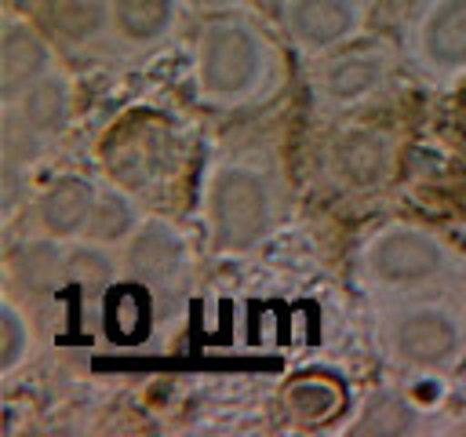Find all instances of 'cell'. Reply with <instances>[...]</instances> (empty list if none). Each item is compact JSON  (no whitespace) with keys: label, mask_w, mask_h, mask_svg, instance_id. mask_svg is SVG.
Returning <instances> with one entry per match:
<instances>
[{"label":"cell","mask_w":466,"mask_h":437,"mask_svg":"<svg viewBox=\"0 0 466 437\" xmlns=\"http://www.w3.org/2000/svg\"><path fill=\"white\" fill-rule=\"evenodd\" d=\"M280 84L273 36L244 11L208 15L193 40V91L204 106L244 109L269 98Z\"/></svg>","instance_id":"6da1fadb"},{"label":"cell","mask_w":466,"mask_h":437,"mask_svg":"<svg viewBox=\"0 0 466 437\" xmlns=\"http://www.w3.org/2000/svg\"><path fill=\"white\" fill-rule=\"evenodd\" d=\"M360 284L379 299L444 295L466 277V262L448 237L419 222H386L357 251Z\"/></svg>","instance_id":"7a4b0ae2"},{"label":"cell","mask_w":466,"mask_h":437,"mask_svg":"<svg viewBox=\"0 0 466 437\" xmlns=\"http://www.w3.org/2000/svg\"><path fill=\"white\" fill-rule=\"evenodd\" d=\"M200 215L215 251L244 255L277 229L280 182L255 157H226L208 171Z\"/></svg>","instance_id":"3957f363"},{"label":"cell","mask_w":466,"mask_h":437,"mask_svg":"<svg viewBox=\"0 0 466 437\" xmlns=\"http://www.w3.org/2000/svg\"><path fill=\"white\" fill-rule=\"evenodd\" d=\"M375 339L390 364L419 375H444L466 353V313L444 295L379 299Z\"/></svg>","instance_id":"277c9868"},{"label":"cell","mask_w":466,"mask_h":437,"mask_svg":"<svg viewBox=\"0 0 466 437\" xmlns=\"http://www.w3.org/2000/svg\"><path fill=\"white\" fill-rule=\"evenodd\" d=\"M4 109V175L7 182L40 160L69 127L73 120V87L62 76V69L36 87H29L22 98L0 106Z\"/></svg>","instance_id":"5b68a950"},{"label":"cell","mask_w":466,"mask_h":437,"mask_svg":"<svg viewBox=\"0 0 466 437\" xmlns=\"http://www.w3.org/2000/svg\"><path fill=\"white\" fill-rule=\"evenodd\" d=\"M404 62L430 84L466 76V0H419L404 22Z\"/></svg>","instance_id":"8992f818"},{"label":"cell","mask_w":466,"mask_h":437,"mask_svg":"<svg viewBox=\"0 0 466 437\" xmlns=\"http://www.w3.org/2000/svg\"><path fill=\"white\" fill-rule=\"evenodd\" d=\"M400 58L404 55H397L386 40L357 36V40L320 55V62L313 69V95L328 113L357 109L390 87Z\"/></svg>","instance_id":"52a82bcc"},{"label":"cell","mask_w":466,"mask_h":437,"mask_svg":"<svg viewBox=\"0 0 466 437\" xmlns=\"http://www.w3.org/2000/svg\"><path fill=\"white\" fill-rule=\"evenodd\" d=\"M397 142L379 127H342L324 146V175L342 193H375L393 178Z\"/></svg>","instance_id":"ba28073f"},{"label":"cell","mask_w":466,"mask_h":437,"mask_svg":"<svg viewBox=\"0 0 466 437\" xmlns=\"http://www.w3.org/2000/svg\"><path fill=\"white\" fill-rule=\"evenodd\" d=\"M364 25L368 0H280V29L309 58L357 40Z\"/></svg>","instance_id":"9c48e42d"},{"label":"cell","mask_w":466,"mask_h":437,"mask_svg":"<svg viewBox=\"0 0 466 437\" xmlns=\"http://www.w3.org/2000/svg\"><path fill=\"white\" fill-rule=\"evenodd\" d=\"M29 18L47 33L58 55H109V0H29Z\"/></svg>","instance_id":"30bf717a"},{"label":"cell","mask_w":466,"mask_h":437,"mask_svg":"<svg viewBox=\"0 0 466 437\" xmlns=\"http://www.w3.org/2000/svg\"><path fill=\"white\" fill-rule=\"evenodd\" d=\"M58 73V47L25 15H4L0 29V106L22 98L29 87Z\"/></svg>","instance_id":"8fae6325"},{"label":"cell","mask_w":466,"mask_h":437,"mask_svg":"<svg viewBox=\"0 0 466 437\" xmlns=\"http://www.w3.org/2000/svg\"><path fill=\"white\" fill-rule=\"evenodd\" d=\"M182 11V0H109V55H153L178 33Z\"/></svg>","instance_id":"7c38bea8"},{"label":"cell","mask_w":466,"mask_h":437,"mask_svg":"<svg viewBox=\"0 0 466 437\" xmlns=\"http://www.w3.org/2000/svg\"><path fill=\"white\" fill-rule=\"evenodd\" d=\"M98 182L84 175H58L33 197V233L47 240H76L87 233V222L98 204Z\"/></svg>","instance_id":"4fadbf2b"},{"label":"cell","mask_w":466,"mask_h":437,"mask_svg":"<svg viewBox=\"0 0 466 437\" xmlns=\"http://www.w3.org/2000/svg\"><path fill=\"white\" fill-rule=\"evenodd\" d=\"M124 266L149 288H171L182 280L186 273V244L178 237V229H171L160 218H146L138 226V233L120 248Z\"/></svg>","instance_id":"5bb4252c"},{"label":"cell","mask_w":466,"mask_h":437,"mask_svg":"<svg viewBox=\"0 0 466 437\" xmlns=\"http://www.w3.org/2000/svg\"><path fill=\"white\" fill-rule=\"evenodd\" d=\"M146 222V215L138 211V204L116 189V186H102L98 189V204H95V215L87 222V233L80 240L87 244H98V248H109V251H120L135 233L138 226Z\"/></svg>","instance_id":"9a60e30c"},{"label":"cell","mask_w":466,"mask_h":437,"mask_svg":"<svg viewBox=\"0 0 466 437\" xmlns=\"http://www.w3.org/2000/svg\"><path fill=\"white\" fill-rule=\"evenodd\" d=\"M36 335L29 324V313L15 302V295H4L0 302V375L11 379L33 353Z\"/></svg>","instance_id":"2e32d148"},{"label":"cell","mask_w":466,"mask_h":437,"mask_svg":"<svg viewBox=\"0 0 466 437\" xmlns=\"http://www.w3.org/2000/svg\"><path fill=\"white\" fill-rule=\"evenodd\" d=\"M288 408L295 412V415H302V419H320V415H328V412H335L339 408V390L331 386V382H317V379H306V382H295L291 390H288Z\"/></svg>","instance_id":"e0dca14e"},{"label":"cell","mask_w":466,"mask_h":437,"mask_svg":"<svg viewBox=\"0 0 466 437\" xmlns=\"http://www.w3.org/2000/svg\"><path fill=\"white\" fill-rule=\"evenodd\" d=\"M186 4V11H193V15H226V11H244L251 0H182Z\"/></svg>","instance_id":"ac0fdd59"}]
</instances>
